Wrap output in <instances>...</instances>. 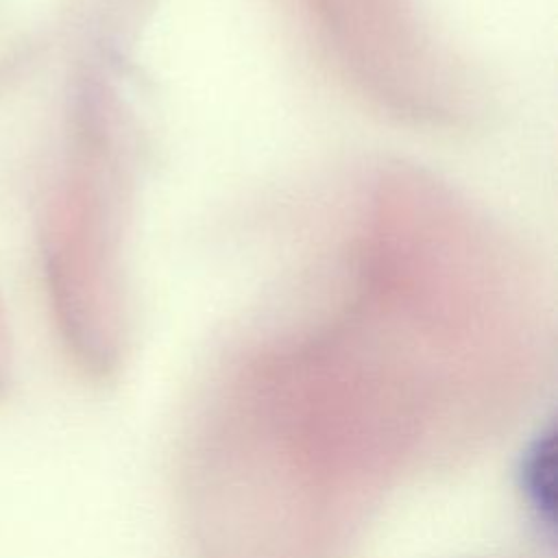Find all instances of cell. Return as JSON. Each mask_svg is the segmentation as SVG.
<instances>
[]
</instances>
